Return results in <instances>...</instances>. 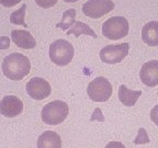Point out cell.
<instances>
[{
  "mask_svg": "<svg viewBox=\"0 0 158 148\" xmlns=\"http://www.w3.org/2000/svg\"><path fill=\"white\" fill-rule=\"evenodd\" d=\"M1 69L3 75L10 80L20 81L30 74L31 62L25 55L11 53L3 58Z\"/></svg>",
  "mask_w": 158,
  "mask_h": 148,
  "instance_id": "obj_1",
  "label": "cell"
},
{
  "mask_svg": "<svg viewBox=\"0 0 158 148\" xmlns=\"http://www.w3.org/2000/svg\"><path fill=\"white\" fill-rule=\"evenodd\" d=\"M68 114V104L62 100H54L44 105L41 112V117L47 125H58L66 120Z\"/></svg>",
  "mask_w": 158,
  "mask_h": 148,
  "instance_id": "obj_2",
  "label": "cell"
},
{
  "mask_svg": "<svg viewBox=\"0 0 158 148\" xmlns=\"http://www.w3.org/2000/svg\"><path fill=\"white\" fill-rule=\"evenodd\" d=\"M49 59L57 66H66L75 55L74 46L67 39H58L49 45Z\"/></svg>",
  "mask_w": 158,
  "mask_h": 148,
  "instance_id": "obj_3",
  "label": "cell"
},
{
  "mask_svg": "<svg viewBox=\"0 0 158 148\" xmlns=\"http://www.w3.org/2000/svg\"><path fill=\"white\" fill-rule=\"evenodd\" d=\"M130 24L124 17H111L102 23V35L112 41L127 36Z\"/></svg>",
  "mask_w": 158,
  "mask_h": 148,
  "instance_id": "obj_4",
  "label": "cell"
},
{
  "mask_svg": "<svg viewBox=\"0 0 158 148\" xmlns=\"http://www.w3.org/2000/svg\"><path fill=\"white\" fill-rule=\"evenodd\" d=\"M113 89L111 82L104 77H97L89 82L87 94L94 102H106L111 98Z\"/></svg>",
  "mask_w": 158,
  "mask_h": 148,
  "instance_id": "obj_5",
  "label": "cell"
},
{
  "mask_svg": "<svg viewBox=\"0 0 158 148\" xmlns=\"http://www.w3.org/2000/svg\"><path fill=\"white\" fill-rule=\"evenodd\" d=\"M130 45L128 43H120V44H110L102 47L100 51V59L106 64H118L128 55Z\"/></svg>",
  "mask_w": 158,
  "mask_h": 148,
  "instance_id": "obj_6",
  "label": "cell"
},
{
  "mask_svg": "<svg viewBox=\"0 0 158 148\" xmlns=\"http://www.w3.org/2000/svg\"><path fill=\"white\" fill-rule=\"evenodd\" d=\"M112 0H88L82 5V12L90 19H100L114 9Z\"/></svg>",
  "mask_w": 158,
  "mask_h": 148,
  "instance_id": "obj_7",
  "label": "cell"
},
{
  "mask_svg": "<svg viewBox=\"0 0 158 148\" xmlns=\"http://www.w3.org/2000/svg\"><path fill=\"white\" fill-rule=\"evenodd\" d=\"M25 90H27V93L29 94V97H31L34 100H37V101L48 98L51 92H52V88H51L49 82L41 77H33L30 79L27 82Z\"/></svg>",
  "mask_w": 158,
  "mask_h": 148,
  "instance_id": "obj_8",
  "label": "cell"
},
{
  "mask_svg": "<svg viewBox=\"0 0 158 148\" xmlns=\"http://www.w3.org/2000/svg\"><path fill=\"white\" fill-rule=\"evenodd\" d=\"M23 111V102L15 96H6L0 100V114L6 117H15Z\"/></svg>",
  "mask_w": 158,
  "mask_h": 148,
  "instance_id": "obj_9",
  "label": "cell"
},
{
  "mask_svg": "<svg viewBox=\"0 0 158 148\" xmlns=\"http://www.w3.org/2000/svg\"><path fill=\"white\" fill-rule=\"evenodd\" d=\"M139 79L145 86L153 88L158 86V60H149L142 66L139 70Z\"/></svg>",
  "mask_w": 158,
  "mask_h": 148,
  "instance_id": "obj_10",
  "label": "cell"
},
{
  "mask_svg": "<svg viewBox=\"0 0 158 148\" xmlns=\"http://www.w3.org/2000/svg\"><path fill=\"white\" fill-rule=\"evenodd\" d=\"M11 39L18 47L23 49H32L36 46V41L27 30H12Z\"/></svg>",
  "mask_w": 158,
  "mask_h": 148,
  "instance_id": "obj_11",
  "label": "cell"
},
{
  "mask_svg": "<svg viewBox=\"0 0 158 148\" xmlns=\"http://www.w3.org/2000/svg\"><path fill=\"white\" fill-rule=\"evenodd\" d=\"M142 39L148 46H158V21L153 20L144 25L142 29Z\"/></svg>",
  "mask_w": 158,
  "mask_h": 148,
  "instance_id": "obj_12",
  "label": "cell"
},
{
  "mask_svg": "<svg viewBox=\"0 0 158 148\" xmlns=\"http://www.w3.org/2000/svg\"><path fill=\"white\" fill-rule=\"evenodd\" d=\"M37 148H62V138L53 131H46L37 138Z\"/></svg>",
  "mask_w": 158,
  "mask_h": 148,
  "instance_id": "obj_13",
  "label": "cell"
},
{
  "mask_svg": "<svg viewBox=\"0 0 158 148\" xmlns=\"http://www.w3.org/2000/svg\"><path fill=\"white\" fill-rule=\"evenodd\" d=\"M141 96V90H131L124 84H121L118 88V100L125 106H134Z\"/></svg>",
  "mask_w": 158,
  "mask_h": 148,
  "instance_id": "obj_14",
  "label": "cell"
},
{
  "mask_svg": "<svg viewBox=\"0 0 158 148\" xmlns=\"http://www.w3.org/2000/svg\"><path fill=\"white\" fill-rule=\"evenodd\" d=\"M67 35H74L75 37H78L80 35H89V36H92L94 39L98 37V35L91 29V27L88 25L87 23L81 22V21H76L70 29L67 30Z\"/></svg>",
  "mask_w": 158,
  "mask_h": 148,
  "instance_id": "obj_15",
  "label": "cell"
},
{
  "mask_svg": "<svg viewBox=\"0 0 158 148\" xmlns=\"http://www.w3.org/2000/svg\"><path fill=\"white\" fill-rule=\"evenodd\" d=\"M75 22H76V10L70 8V9H67L66 11H64L62 15V20H60V22L57 23L56 27L64 30V31H67L74 25Z\"/></svg>",
  "mask_w": 158,
  "mask_h": 148,
  "instance_id": "obj_16",
  "label": "cell"
},
{
  "mask_svg": "<svg viewBox=\"0 0 158 148\" xmlns=\"http://www.w3.org/2000/svg\"><path fill=\"white\" fill-rule=\"evenodd\" d=\"M25 12H27V5H22V7L20 9L13 11L10 14V22L15 25H22V27H27L24 22L25 19Z\"/></svg>",
  "mask_w": 158,
  "mask_h": 148,
  "instance_id": "obj_17",
  "label": "cell"
},
{
  "mask_svg": "<svg viewBox=\"0 0 158 148\" xmlns=\"http://www.w3.org/2000/svg\"><path fill=\"white\" fill-rule=\"evenodd\" d=\"M149 142L151 141H149V137H148L146 130L145 128H139L137 132V136L135 137L133 143L136 144V145H143V144H148Z\"/></svg>",
  "mask_w": 158,
  "mask_h": 148,
  "instance_id": "obj_18",
  "label": "cell"
},
{
  "mask_svg": "<svg viewBox=\"0 0 158 148\" xmlns=\"http://www.w3.org/2000/svg\"><path fill=\"white\" fill-rule=\"evenodd\" d=\"M34 1L39 7L43 8V9H48V8L54 7L58 0H34Z\"/></svg>",
  "mask_w": 158,
  "mask_h": 148,
  "instance_id": "obj_19",
  "label": "cell"
},
{
  "mask_svg": "<svg viewBox=\"0 0 158 148\" xmlns=\"http://www.w3.org/2000/svg\"><path fill=\"white\" fill-rule=\"evenodd\" d=\"M21 2V0H0V5L6 8H12Z\"/></svg>",
  "mask_w": 158,
  "mask_h": 148,
  "instance_id": "obj_20",
  "label": "cell"
},
{
  "mask_svg": "<svg viewBox=\"0 0 158 148\" xmlns=\"http://www.w3.org/2000/svg\"><path fill=\"white\" fill-rule=\"evenodd\" d=\"M151 120L154 124L158 126V104L155 105L151 111Z\"/></svg>",
  "mask_w": 158,
  "mask_h": 148,
  "instance_id": "obj_21",
  "label": "cell"
},
{
  "mask_svg": "<svg viewBox=\"0 0 158 148\" xmlns=\"http://www.w3.org/2000/svg\"><path fill=\"white\" fill-rule=\"evenodd\" d=\"M10 47V39L8 36L0 37V49H8Z\"/></svg>",
  "mask_w": 158,
  "mask_h": 148,
  "instance_id": "obj_22",
  "label": "cell"
},
{
  "mask_svg": "<svg viewBox=\"0 0 158 148\" xmlns=\"http://www.w3.org/2000/svg\"><path fill=\"white\" fill-rule=\"evenodd\" d=\"M104 148H126V147L121 143V142L112 141V142H109Z\"/></svg>",
  "mask_w": 158,
  "mask_h": 148,
  "instance_id": "obj_23",
  "label": "cell"
},
{
  "mask_svg": "<svg viewBox=\"0 0 158 148\" xmlns=\"http://www.w3.org/2000/svg\"><path fill=\"white\" fill-rule=\"evenodd\" d=\"M65 2H68V3H73V2H77L79 0H64Z\"/></svg>",
  "mask_w": 158,
  "mask_h": 148,
  "instance_id": "obj_24",
  "label": "cell"
},
{
  "mask_svg": "<svg viewBox=\"0 0 158 148\" xmlns=\"http://www.w3.org/2000/svg\"><path fill=\"white\" fill-rule=\"evenodd\" d=\"M157 96H158V93H157Z\"/></svg>",
  "mask_w": 158,
  "mask_h": 148,
  "instance_id": "obj_25",
  "label": "cell"
}]
</instances>
